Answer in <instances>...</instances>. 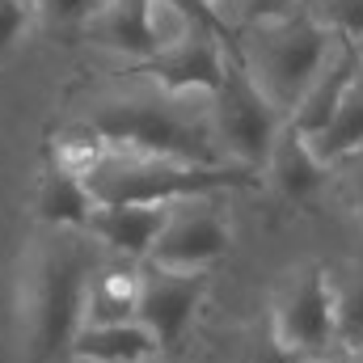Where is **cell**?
Instances as JSON below:
<instances>
[{
    "instance_id": "1",
    "label": "cell",
    "mask_w": 363,
    "mask_h": 363,
    "mask_svg": "<svg viewBox=\"0 0 363 363\" xmlns=\"http://www.w3.org/2000/svg\"><path fill=\"white\" fill-rule=\"evenodd\" d=\"M77 123L118 152L178 157L190 165H228L211 127V89H174L131 68L85 93Z\"/></svg>"
},
{
    "instance_id": "2",
    "label": "cell",
    "mask_w": 363,
    "mask_h": 363,
    "mask_svg": "<svg viewBox=\"0 0 363 363\" xmlns=\"http://www.w3.org/2000/svg\"><path fill=\"white\" fill-rule=\"evenodd\" d=\"M114 254L85 228L43 224L30 241L26 274H21V308H26V338L34 363L68 359L72 338L81 330L85 287L101 262Z\"/></svg>"
},
{
    "instance_id": "3",
    "label": "cell",
    "mask_w": 363,
    "mask_h": 363,
    "mask_svg": "<svg viewBox=\"0 0 363 363\" xmlns=\"http://www.w3.org/2000/svg\"><path fill=\"white\" fill-rule=\"evenodd\" d=\"M334 43V30H325L313 13V4L283 13V17H262L237 30L233 55L254 81V89L271 101L283 118L296 114L304 89L325 64V51Z\"/></svg>"
},
{
    "instance_id": "4",
    "label": "cell",
    "mask_w": 363,
    "mask_h": 363,
    "mask_svg": "<svg viewBox=\"0 0 363 363\" xmlns=\"http://www.w3.org/2000/svg\"><path fill=\"white\" fill-rule=\"evenodd\" d=\"M81 182L93 203L123 207V203H174L186 194L241 190V186H254L258 174L245 165H190L178 157L101 148V157L81 174Z\"/></svg>"
},
{
    "instance_id": "5",
    "label": "cell",
    "mask_w": 363,
    "mask_h": 363,
    "mask_svg": "<svg viewBox=\"0 0 363 363\" xmlns=\"http://www.w3.org/2000/svg\"><path fill=\"white\" fill-rule=\"evenodd\" d=\"M211 127H216L220 157L245 169H267L274 140L287 127V118L254 89V81L245 77L233 51L224 60V81L211 93Z\"/></svg>"
},
{
    "instance_id": "6",
    "label": "cell",
    "mask_w": 363,
    "mask_h": 363,
    "mask_svg": "<svg viewBox=\"0 0 363 363\" xmlns=\"http://www.w3.org/2000/svg\"><path fill=\"white\" fill-rule=\"evenodd\" d=\"M271 330L274 338L296 355H321L330 342H338L334 321V291L330 267L321 262H296L274 283L271 296Z\"/></svg>"
},
{
    "instance_id": "7",
    "label": "cell",
    "mask_w": 363,
    "mask_h": 363,
    "mask_svg": "<svg viewBox=\"0 0 363 363\" xmlns=\"http://www.w3.org/2000/svg\"><path fill=\"white\" fill-rule=\"evenodd\" d=\"M224 254H228V211L220 194H186L169 203L165 228L144 262L169 271H207Z\"/></svg>"
},
{
    "instance_id": "8",
    "label": "cell",
    "mask_w": 363,
    "mask_h": 363,
    "mask_svg": "<svg viewBox=\"0 0 363 363\" xmlns=\"http://www.w3.org/2000/svg\"><path fill=\"white\" fill-rule=\"evenodd\" d=\"M207 271H169L157 262H140V296H135V321L157 338L161 351H174L203 300Z\"/></svg>"
},
{
    "instance_id": "9",
    "label": "cell",
    "mask_w": 363,
    "mask_h": 363,
    "mask_svg": "<svg viewBox=\"0 0 363 363\" xmlns=\"http://www.w3.org/2000/svg\"><path fill=\"white\" fill-rule=\"evenodd\" d=\"M228 43L211 30V26H194L182 43H174L169 51L135 64L140 72L157 77L161 85H174V89H211L224 81V60H228Z\"/></svg>"
},
{
    "instance_id": "10",
    "label": "cell",
    "mask_w": 363,
    "mask_h": 363,
    "mask_svg": "<svg viewBox=\"0 0 363 363\" xmlns=\"http://www.w3.org/2000/svg\"><path fill=\"white\" fill-rule=\"evenodd\" d=\"M359 64H363V43H351V38L334 34V43H330V51H325L321 72H317V77H313V85L304 89L300 106H296V114L287 118V127H291V131H300V135H317V131L334 118V110H338V101H342L347 85L355 81Z\"/></svg>"
},
{
    "instance_id": "11",
    "label": "cell",
    "mask_w": 363,
    "mask_h": 363,
    "mask_svg": "<svg viewBox=\"0 0 363 363\" xmlns=\"http://www.w3.org/2000/svg\"><path fill=\"white\" fill-rule=\"evenodd\" d=\"M165 216H169V203H123V207L93 203L85 233H93L114 258L144 262L152 254L161 228H165Z\"/></svg>"
},
{
    "instance_id": "12",
    "label": "cell",
    "mask_w": 363,
    "mask_h": 363,
    "mask_svg": "<svg viewBox=\"0 0 363 363\" xmlns=\"http://www.w3.org/2000/svg\"><path fill=\"white\" fill-rule=\"evenodd\" d=\"M89 43L127 55L135 64L152 60V34H148V0H97L93 17L81 30Z\"/></svg>"
},
{
    "instance_id": "13",
    "label": "cell",
    "mask_w": 363,
    "mask_h": 363,
    "mask_svg": "<svg viewBox=\"0 0 363 363\" xmlns=\"http://www.w3.org/2000/svg\"><path fill=\"white\" fill-rule=\"evenodd\" d=\"M135 296H140V262L110 258L85 287L81 325H123L135 321Z\"/></svg>"
},
{
    "instance_id": "14",
    "label": "cell",
    "mask_w": 363,
    "mask_h": 363,
    "mask_svg": "<svg viewBox=\"0 0 363 363\" xmlns=\"http://www.w3.org/2000/svg\"><path fill=\"white\" fill-rule=\"evenodd\" d=\"M157 355H161L157 338L140 321H123V325H81L68 363H152Z\"/></svg>"
},
{
    "instance_id": "15",
    "label": "cell",
    "mask_w": 363,
    "mask_h": 363,
    "mask_svg": "<svg viewBox=\"0 0 363 363\" xmlns=\"http://www.w3.org/2000/svg\"><path fill=\"white\" fill-rule=\"evenodd\" d=\"M267 174L274 178V186L287 199H313L325 186V178H330V165H321L313 157V148H308V140L300 131L283 127L271 148V157H267Z\"/></svg>"
},
{
    "instance_id": "16",
    "label": "cell",
    "mask_w": 363,
    "mask_h": 363,
    "mask_svg": "<svg viewBox=\"0 0 363 363\" xmlns=\"http://www.w3.org/2000/svg\"><path fill=\"white\" fill-rule=\"evenodd\" d=\"M304 140H308L313 157H317L321 165H330V169L363 148V64H359V72H355V81L347 85V93H342L334 118H330L317 135H304Z\"/></svg>"
},
{
    "instance_id": "17",
    "label": "cell",
    "mask_w": 363,
    "mask_h": 363,
    "mask_svg": "<svg viewBox=\"0 0 363 363\" xmlns=\"http://www.w3.org/2000/svg\"><path fill=\"white\" fill-rule=\"evenodd\" d=\"M89 211H93V199H89L85 182L77 178V174H68V169L55 165V169L43 178V186H38V216H43V224L85 228Z\"/></svg>"
},
{
    "instance_id": "18",
    "label": "cell",
    "mask_w": 363,
    "mask_h": 363,
    "mask_svg": "<svg viewBox=\"0 0 363 363\" xmlns=\"http://www.w3.org/2000/svg\"><path fill=\"white\" fill-rule=\"evenodd\" d=\"M330 291H334L338 342H363V254L342 267H330Z\"/></svg>"
},
{
    "instance_id": "19",
    "label": "cell",
    "mask_w": 363,
    "mask_h": 363,
    "mask_svg": "<svg viewBox=\"0 0 363 363\" xmlns=\"http://www.w3.org/2000/svg\"><path fill=\"white\" fill-rule=\"evenodd\" d=\"M300 359H304V355L287 351V347L274 338L271 321L245 325V330H241V347H237V355H233V363H300Z\"/></svg>"
},
{
    "instance_id": "20",
    "label": "cell",
    "mask_w": 363,
    "mask_h": 363,
    "mask_svg": "<svg viewBox=\"0 0 363 363\" xmlns=\"http://www.w3.org/2000/svg\"><path fill=\"white\" fill-rule=\"evenodd\" d=\"M313 13L325 30L363 43V0H313Z\"/></svg>"
},
{
    "instance_id": "21",
    "label": "cell",
    "mask_w": 363,
    "mask_h": 363,
    "mask_svg": "<svg viewBox=\"0 0 363 363\" xmlns=\"http://www.w3.org/2000/svg\"><path fill=\"white\" fill-rule=\"evenodd\" d=\"M30 4L47 26H60V30H85V21L97 9V0H30Z\"/></svg>"
},
{
    "instance_id": "22",
    "label": "cell",
    "mask_w": 363,
    "mask_h": 363,
    "mask_svg": "<svg viewBox=\"0 0 363 363\" xmlns=\"http://www.w3.org/2000/svg\"><path fill=\"white\" fill-rule=\"evenodd\" d=\"M34 17V4L30 0H0V55L9 51V43L21 34V26Z\"/></svg>"
},
{
    "instance_id": "23",
    "label": "cell",
    "mask_w": 363,
    "mask_h": 363,
    "mask_svg": "<svg viewBox=\"0 0 363 363\" xmlns=\"http://www.w3.org/2000/svg\"><path fill=\"white\" fill-rule=\"evenodd\" d=\"M313 0H245V26L250 21H262V17H283V13H296Z\"/></svg>"
},
{
    "instance_id": "24",
    "label": "cell",
    "mask_w": 363,
    "mask_h": 363,
    "mask_svg": "<svg viewBox=\"0 0 363 363\" xmlns=\"http://www.w3.org/2000/svg\"><path fill=\"white\" fill-rule=\"evenodd\" d=\"M338 165H347V182H351V194H355V207L363 211V148L359 152H351L347 161H338ZM334 165V169H338Z\"/></svg>"
},
{
    "instance_id": "25",
    "label": "cell",
    "mask_w": 363,
    "mask_h": 363,
    "mask_svg": "<svg viewBox=\"0 0 363 363\" xmlns=\"http://www.w3.org/2000/svg\"><path fill=\"white\" fill-rule=\"evenodd\" d=\"M325 363H363V342H330L321 351Z\"/></svg>"
},
{
    "instance_id": "26",
    "label": "cell",
    "mask_w": 363,
    "mask_h": 363,
    "mask_svg": "<svg viewBox=\"0 0 363 363\" xmlns=\"http://www.w3.org/2000/svg\"><path fill=\"white\" fill-rule=\"evenodd\" d=\"M152 363H157V359H152Z\"/></svg>"
}]
</instances>
